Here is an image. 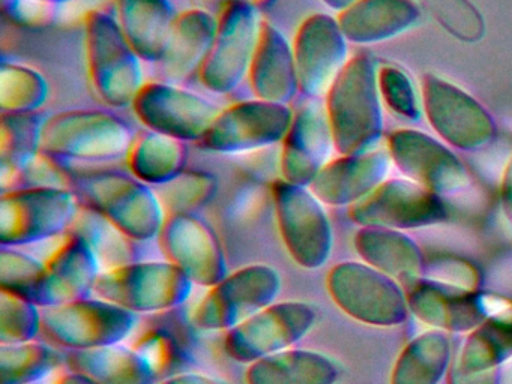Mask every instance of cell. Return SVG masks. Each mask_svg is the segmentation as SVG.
<instances>
[{
	"label": "cell",
	"instance_id": "6da1fadb",
	"mask_svg": "<svg viewBox=\"0 0 512 384\" xmlns=\"http://www.w3.org/2000/svg\"><path fill=\"white\" fill-rule=\"evenodd\" d=\"M326 114L340 155L370 152L383 131L379 72L368 54L349 59L325 95Z\"/></svg>",
	"mask_w": 512,
	"mask_h": 384
},
{
	"label": "cell",
	"instance_id": "7a4b0ae2",
	"mask_svg": "<svg viewBox=\"0 0 512 384\" xmlns=\"http://www.w3.org/2000/svg\"><path fill=\"white\" fill-rule=\"evenodd\" d=\"M134 132L109 110L74 108L47 116L41 153L64 164H110L127 158Z\"/></svg>",
	"mask_w": 512,
	"mask_h": 384
},
{
	"label": "cell",
	"instance_id": "3957f363",
	"mask_svg": "<svg viewBox=\"0 0 512 384\" xmlns=\"http://www.w3.org/2000/svg\"><path fill=\"white\" fill-rule=\"evenodd\" d=\"M73 191L83 206L95 210L119 231L136 240H157L167 213L157 189L122 171H97L76 177Z\"/></svg>",
	"mask_w": 512,
	"mask_h": 384
},
{
	"label": "cell",
	"instance_id": "277c9868",
	"mask_svg": "<svg viewBox=\"0 0 512 384\" xmlns=\"http://www.w3.org/2000/svg\"><path fill=\"white\" fill-rule=\"evenodd\" d=\"M83 32L86 68L95 98L109 108L131 107L146 83L142 57L109 12L88 11Z\"/></svg>",
	"mask_w": 512,
	"mask_h": 384
},
{
	"label": "cell",
	"instance_id": "5b68a950",
	"mask_svg": "<svg viewBox=\"0 0 512 384\" xmlns=\"http://www.w3.org/2000/svg\"><path fill=\"white\" fill-rule=\"evenodd\" d=\"M82 209L79 195L55 186H19L0 195V245L25 248L59 239Z\"/></svg>",
	"mask_w": 512,
	"mask_h": 384
},
{
	"label": "cell",
	"instance_id": "8992f818",
	"mask_svg": "<svg viewBox=\"0 0 512 384\" xmlns=\"http://www.w3.org/2000/svg\"><path fill=\"white\" fill-rule=\"evenodd\" d=\"M196 285L167 260H139L101 270L94 296L134 314L173 311L190 299Z\"/></svg>",
	"mask_w": 512,
	"mask_h": 384
},
{
	"label": "cell",
	"instance_id": "52a82bcc",
	"mask_svg": "<svg viewBox=\"0 0 512 384\" xmlns=\"http://www.w3.org/2000/svg\"><path fill=\"white\" fill-rule=\"evenodd\" d=\"M281 288L283 279L274 266L248 264L206 288L202 299L191 309L190 324L202 332H227L277 302Z\"/></svg>",
	"mask_w": 512,
	"mask_h": 384
},
{
	"label": "cell",
	"instance_id": "ba28073f",
	"mask_svg": "<svg viewBox=\"0 0 512 384\" xmlns=\"http://www.w3.org/2000/svg\"><path fill=\"white\" fill-rule=\"evenodd\" d=\"M137 323L139 315L92 294L43 308L41 338L67 351L88 350L124 342Z\"/></svg>",
	"mask_w": 512,
	"mask_h": 384
},
{
	"label": "cell",
	"instance_id": "9c48e42d",
	"mask_svg": "<svg viewBox=\"0 0 512 384\" xmlns=\"http://www.w3.org/2000/svg\"><path fill=\"white\" fill-rule=\"evenodd\" d=\"M278 234L287 254L302 269L322 267L334 245L331 221L325 204L308 186L277 179L271 185Z\"/></svg>",
	"mask_w": 512,
	"mask_h": 384
},
{
	"label": "cell",
	"instance_id": "30bf717a",
	"mask_svg": "<svg viewBox=\"0 0 512 384\" xmlns=\"http://www.w3.org/2000/svg\"><path fill=\"white\" fill-rule=\"evenodd\" d=\"M290 105L259 98L221 108L208 132L197 143L206 152L245 155L283 143L293 120Z\"/></svg>",
	"mask_w": 512,
	"mask_h": 384
},
{
	"label": "cell",
	"instance_id": "8fae6325",
	"mask_svg": "<svg viewBox=\"0 0 512 384\" xmlns=\"http://www.w3.org/2000/svg\"><path fill=\"white\" fill-rule=\"evenodd\" d=\"M317 311L301 300H277L224 335V353L250 365L263 357L296 347L313 329Z\"/></svg>",
	"mask_w": 512,
	"mask_h": 384
},
{
	"label": "cell",
	"instance_id": "7c38bea8",
	"mask_svg": "<svg viewBox=\"0 0 512 384\" xmlns=\"http://www.w3.org/2000/svg\"><path fill=\"white\" fill-rule=\"evenodd\" d=\"M262 23L257 9L235 2L224 5L218 14L214 44L197 75L205 89L229 95L247 80Z\"/></svg>",
	"mask_w": 512,
	"mask_h": 384
},
{
	"label": "cell",
	"instance_id": "4fadbf2b",
	"mask_svg": "<svg viewBox=\"0 0 512 384\" xmlns=\"http://www.w3.org/2000/svg\"><path fill=\"white\" fill-rule=\"evenodd\" d=\"M145 129L199 143L221 108L211 99L170 81H146L131 104Z\"/></svg>",
	"mask_w": 512,
	"mask_h": 384
},
{
	"label": "cell",
	"instance_id": "5bb4252c",
	"mask_svg": "<svg viewBox=\"0 0 512 384\" xmlns=\"http://www.w3.org/2000/svg\"><path fill=\"white\" fill-rule=\"evenodd\" d=\"M157 242L164 260L175 264L197 287H214L229 275L220 237L197 213L167 215Z\"/></svg>",
	"mask_w": 512,
	"mask_h": 384
},
{
	"label": "cell",
	"instance_id": "9a60e30c",
	"mask_svg": "<svg viewBox=\"0 0 512 384\" xmlns=\"http://www.w3.org/2000/svg\"><path fill=\"white\" fill-rule=\"evenodd\" d=\"M347 42L337 17L320 12L299 24L292 41L299 93L317 99L326 95L349 62Z\"/></svg>",
	"mask_w": 512,
	"mask_h": 384
},
{
	"label": "cell",
	"instance_id": "2e32d148",
	"mask_svg": "<svg viewBox=\"0 0 512 384\" xmlns=\"http://www.w3.org/2000/svg\"><path fill=\"white\" fill-rule=\"evenodd\" d=\"M335 305L356 320L371 324H395L403 320V294L394 282L361 263H340L326 278Z\"/></svg>",
	"mask_w": 512,
	"mask_h": 384
},
{
	"label": "cell",
	"instance_id": "e0dca14e",
	"mask_svg": "<svg viewBox=\"0 0 512 384\" xmlns=\"http://www.w3.org/2000/svg\"><path fill=\"white\" fill-rule=\"evenodd\" d=\"M335 149L325 104L307 98L293 113L292 125L280 144V177L293 185L310 186L331 161Z\"/></svg>",
	"mask_w": 512,
	"mask_h": 384
},
{
	"label": "cell",
	"instance_id": "ac0fdd59",
	"mask_svg": "<svg viewBox=\"0 0 512 384\" xmlns=\"http://www.w3.org/2000/svg\"><path fill=\"white\" fill-rule=\"evenodd\" d=\"M425 113L437 134L452 146L472 150L494 135V122L481 104L464 90L437 77L425 78Z\"/></svg>",
	"mask_w": 512,
	"mask_h": 384
},
{
	"label": "cell",
	"instance_id": "d6986e66",
	"mask_svg": "<svg viewBox=\"0 0 512 384\" xmlns=\"http://www.w3.org/2000/svg\"><path fill=\"white\" fill-rule=\"evenodd\" d=\"M350 216L365 227L409 228L440 221L446 212L436 192L409 180H391L352 204Z\"/></svg>",
	"mask_w": 512,
	"mask_h": 384
},
{
	"label": "cell",
	"instance_id": "ffe728a7",
	"mask_svg": "<svg viewBox=\"0 0 512 384\" xmlns=\"http://www.w3.org/2000/svg\"><path fill=\"white\" fill-rule=\"evenodd\" d=\"M44 263L46 272L35 299L40 308L92 296L95 281L103 270L94 249L74 231L61 237Z\"/></svg>",
	"mask_w": 512,
	"mask_h": 384
},
{
	"label": "cell",
	"instance_id": "44dd1931",
	"mask_svg": "<svg viewBox=\"0 0 512 384\" xmlns=\"http://www.w3.org/2000/svg\"><path fill=\"white\" fill-rule=\"evenodd\" d=\"M389 153L407 177L436 194L454 191L466 182L464 167L454 153L421 131L401 129L392 134Z\"/></svg>",
	"mask_w": 512,
	"mask_h": 384
},
{
	"label": "cell",
	"instance_id": "7402d4cb",
	"mask_svg": "<svg viewBox=\"0 0 512 384\" xmlns=\"http://www.w3.org/2000/svg\"><path fill=\"white\" fill-rule=\"evenodd\" d=\"M217 24L218 15L203 6L179 12L166 53L155 63L160 80L181 84L199 75L214 44Z\"/></svg>",
	"mask_w": 512,
	"mask_h": 384
},
{
	"label": "cell",
	"instance_id": "603a6c76",
	"mask_svg": "<svg viewBox=\"0 0 512 384\" xmlns=\"http://www.w3.org/2000/svg\"><path fill=\"white\" fill-rule=\"evenodd\" d=\"M247 81L254 98L263 101L290 105L299 93L292 42L271 21L263 20Z\"/></svg>",
	"mask_w": 512,
	"mask_h": 384
},
{
	"label": "cell",
	"instance_id": "cb8c5ba5",
	"mask_svg": "<svg viewBox=\"0 0 512 384\" xmlns=\"http://www.w3.org/2000/svg\"><path fill=\"white\" fill-rule=\"evenodd\" d=\"M388 165V155L383 152L340 155L322 168L308 188L323 204L352 206L380 185Z\"/></svg>",
	"mask_w": 512,
	"mask_h": 384
},
{
	"label": "cell",
	"instance_id": "d4e9b609",
	"mask_svg": "<svg viewBox=\"0 0 512 384\" xmlns=\"http://www.w3.org/2000/svg\"><path fill=\"white\" fill-rule=\"evenodd\" d=\"M113 17L143 62L158 63L166 53L178 12L170 0H113Z\"/></svg>",
	"mask_w": 512,
	"mask_h": 384
},
{
	"label": "cell",
	"instance_id": "484cf974",
	"mask_svg": "<svg viewBox=\"0 0 512 384\" xmlns=\"http://www.w3.org/2000/svg\"><path fill=\"white\" fill-rule=\"evenodd\" d=\"M419 18L415 0H356L337 15L347 41L355 44L395 38L416 26Z\"/></svg>",
	"mask_w": 512,
	"mask_h": 384
},
{
	"label": "cell",
	"instance_id": "4316f807",
	"mask_svg": "<svg viewBox=\"0 0 512 384\" xmlns=\"http://www.w3.org/2000/svg\"><path fill=\"white\" fill-rule=\"evenodd\" d=\"M65 366L98 384H157V372L133 345L116 342L88 350L67 351Z\"/></svg>",
	"mask_w": 512,
	"mask_h": 384
},
{
	"label": "cell",
	"instance_id": "83f0119b",
	"mask_svg": "<svg viewBox=\"0 0 512 384\" xmlns=\"http://www.w3.org/2000/svg\"><path fill=\"white\" fill-rule=\"evenodd\" d=\"M337 363L319 351L293 347L247 365L245 384H335Z\"/></svg>",
	"mask_w": 512,
	"mask_h": 384
},
{
	"label": "cell",
	"instance_id": "f1b7e54d",
	"mask_svg": "<svg viewBox=\"0 0 512 384\" xmlns=\"http://www.w3.org/2000/svg\"><path fill=\"white\" fill-rule=\"evenodd\" d=\"M187 143L161 132L143 129L134 134L125 164L128 171L148 185H164L187 167Z\"/></svg>",
	"mask_w": 512,
	"mask_h": 384
},
{
	"label": "cell",
	"instance_id": "f546056e",
	"mask_svg": "<svg viewBox=\"0 0 512 384\" xmlns=\"http://www.w3.org/2000/svg\"><path fill=\"white\" fill-rule=\"evenodd\" d=\"M46 117L38 113L2 114L0 123V177L5 189L14 188L41 153Z\"/></svg>",
	"mask_w": 512,
	"mask_h": 384
},
{
	"label": "cell",
	"instance_id": "4dcf8cb0",
	"mask_svg": "<svg viewBox=\"0 0 512 384\" xmlns=\"http://www.w3.org/2000/svg\"><path fill=\"white\" fill-rule=\"evenodd\" d=\"M70 231L80 234L91 245L103 270L142 260L140 242L125 236L104 216L83 204Z\"/></svg>",
	"mask_w": 512,
	"mask_h": 384
},
{
	"label": "cell",
	"instance_id": "1f68e13d",
	"mask_svg": "<svg viewBox=\"0 0 512 384\" xmlns=\"http://www.w3.org/2000/svg\"><path fill=\"white\" fill-rule=\"evenodd\" d=\"M61 354L43 338L0 344V384H35L52 374Z\"/></svg>",
	"mask_w": 512,
	"mask_h": 384
},
{
	"label": "cell",
	"instance_id": "d6a6232c",
	"mask_svg": "<svg viewBox=\"0 0 512 384\" xmlns=\"http://www.w3.org/2000/svg\"><path fill=\"white\" fill-rule=\"evenodd\" d=\"M49 96V81L38 69L7 60L0 66V107L4 113H38Z\"/></svg>",
	"mask_w": 512,
	"mask_h": 384
},
{
	"label": "cell",
	"instance_id": "836d02e7",
	"mask_svg": "<svg viewBox=\"0 0 512 384\" xmlns=\"http://www.w3.org/2000/svg\"><path fill=\"white\" fill-rule=\"evenodd\" d=\"M155 189L167 215L197 213L217 194L218 179L209 171L185 168L175 179Z\"/></svg>",
	"mask_w": 512,
	"mask_h": 384
},
{
	"label": "cell",
	"instance_id": "e575fe53",
	"mask_svg": "<svg viewBox=\"0 0 512 384\" xmlns=\"http://www.w3.org/2000/svg\"><path fill=\"white\" fill-rule=\"evenodd\" d=\"M131 345L148 360L160 381L190 371L193 365L190 351L182 345L181 339L166 327H151L145 330Z\"/></svg>",
	"mask_w": 512,
	"mask_h": 384
},
{
	"label": "cell",
	"instance_id": "d590c367",
	"mask_svg": "<svg viewBox=\"0 0 512 384\" xmlns=\"http://www.w3.org/2000/svg\"><path fill=\"white\" fill-rule=\"evenodd\" d=\"M448 357L443 335H424L413 342L400 360L395 384H436Z\"/></svg>",
	"mask_w": 512,
	"mask_h": 384
},
{
	"label": "cell",
	"instance_id": "8d00e7d4",
	"mask_svg": "<svg viewBox=\"0 0 512 384\" xmlns=\"http://www.w3.org/2000/svg\"><path fill=\"white\" fill-rule=\"evenodd\" d=\"M46 263L22 248L2 246L0 251V290L10 291L35 303Z\"/></svg>",
	"mask_w": 512,
	"mask_h": 384
},
{
	"label": "cell",
	"instance_id": "74e56055",
	"mask_svg": "<svg viewBox=\"0 0 512 384\" xmlns=\"http://www.w3.org/2000/svg\"><path fill=\"white\" fill-rule=\"evenodd\" d=\"M43 308L25 297L0 290V344L41 338Z\"/></svg>",
	"mask_w": 512,
	"mask_h": 384
},
{
	"label": "cell",
	"instance_id": "f35d334b",
	"mask_svg": "<svg viewBox=\"0 0 512 384\" xmlns=\"http://www.w3.org/2000/svg\"><path fill=\"white\" fill-rule=\"evenodd\" d=\"M433 17L461 41H478L484 35V20L469 0H425Z\"/></svg>",
	"mask_w": 512,
	"mask_h": 384
},
{
	"label": "cell",
	"instance_id": "ab89813d",
	"mask_svg": "<svg viewBox=\"0 0 512 384\" xmlns=\"http://www.w3.org/2000/svg\"><path fill=\"white\" fill-rule=\"evenodd\" d=\"M379 90L380 96L394 113L410 120L419 119L415 87L403 71L392 66L380 69Z\"/></svg>",
	"mask_w": 512,
	"mask_h": 384
},
{
	"label": "cell",
	"instance_id": "60d3db41",
	"mask_svg": "<svg viewBox=\"0 0 512 384\" xmlns=\"http://www.w3.org/2000/svg\"><path fill=\"white\" fill-rule=\"evenodd\" d=\"M59 6L40 0H8V15L26 26H46L52 23Z\"/></svg>",
	"mask_w": 512,
	"mask_h": 384
},
{
	"label": "cell",
	"instance_id": "b9f144b4",
	"mask_svg": "<svg viewBox=\"0 0 512 384\" xmlns=\"http://www.w3.org/2000/svg\"><path fill=\"white\" fill-rule=\"evenodd\" d=\"M157 384H227L220 378L212 377V375L203 374V372L187 371L181 374L172 375V377L164 378Z\"/></svg>",
	"mask_w": 512,
	"mask_h": 384
},
{
	"label": "cell",
	"instance_id": "7bdbcfd3",
	"mask_svg": "<svg viewBox=\"0 0 512 384\" xmlns=\"http://www.w3.org/2000/svg\"><path fill=\"white\" fill-rule=\"evenodd\" d=\"M503 206L506 213L512 219V159L509 162L508 171H506L505 183H503Z\"/></svg>",
	"mask_w": 512,
	"mask_h": 384
},
{
	"label": "cell",
	"instance_id": "ee69618b",
	"mask_svg": "<svg viewBox=\"0 0 512 384\" xmlns=\"http://www.w3.org/2000/svg\"><path fill=\"white\" fill-rule=\"evenodd\" d=\"M53 384H98V383H95V381L91 380V378L85 377V375L77 374V372L70 371V369H67V372H64V374L59 375V377L56 378V381Z\"/></svg>",
	"mask_w": 512,
	"mask_h": 384
},
{
	"label": "cell",
	"instance_id": "f6af8a7d",
	"mask_svg": "<svg viewBox=\"0 0 512 384\" xmlns=\"http://www.w3.org/2000/svg\"><path fill=\"white\" fill-rule=\"evenodd\" d=\"M227 2L241 3V5L250 6V8L262 11V9L269 8V6L277 3L278 0H227Z\"/></svg>",
	"mask_w": 512,
	"mask_h": 384
},
{
	"label": "cell",
	"instance_id": "bcb514c9",
	"mask_svg": "<svg viewBox=\"0 0 512 384\" xmlns=\"http://www.w3.org/2000/svg\"><path fill=\"white\" fill-rule=\"evenodd\" d=\"M328 8L334 9V11L341 12L343 9H346L347 6L355 3L356 0H322Z\"/></svg>",
	"mask_w": 512,
	"mask_h": 384
},
{
	"label": "cell",
	"instance_id": "7dc6e473",
	"mask_svg": "<svg viewBox=\"0 0 512 384\" xmlns=\"http://www.w3.org/2000/svg\"><path fill=\"white\" fill-rule=\"evenodd\" d=\"M40 2L52 3V5L61 6L62 3L70 2V0H40Z\"/></svg>",
	"mask_w": 512,
	"mask_h": 384
},
{
	"label": "cell",
	"instance_id": "c3c4849f",
	"mask_svg": "<svg viewBox=\"0 0 512 384\" xmlns=\"http://www.w3.org/2000/svg\"><path fill=\"white\" fill-rule=\"evenodd\" d=\"M197 2H208V0H197Z\"/></svg>",
	"mask_w": 512,
	"mask_h": 384
}]
</instances>
